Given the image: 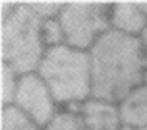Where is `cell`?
Here are the masks:
<instances>
[{
    "label": "cell",
    "mask_w": 147,
    "mask_h": 130,
    "mask_svg": "<svg viewBox=\"0 0 147 130\" xmlns=\"http://www.w3.org/2000/svg\"><path fill=\"white\" fill-rule=\"evenodd\" d=\"M92 97L119 103L147 80V54L137 37L110 28L89 50Z\"/></svg>",
    "instance_id": "cell-1"
},
{
    "label": "cell",
    "mask_w": 147,
    "mask_h": 130,
    "mask_svg": "<svg viewBox=\"0 0 147 130\" xmlns=\"http://www.w3.org/2000/svg\"><path fill=\"white\" fill-rule=\"evenodd\" d=\"M37 72L60 109H79L92 99V64L85 50L65 44L47 48Z\"/></svg>",
    "instance_id": "cell-2"
},
{
    "label": "cell",
    "mask_w": 147,
    "mask_h": 130,
    "mask_svg": "<svg viewBox=\"0 0 147 130\" xmlns=\"http://www.w3.org/2000/svg\"><path fill=\"white\" fill-rule=\"evenodd\" d=\"M42 22L30 2L15 3L5 19H0L2 64L18 75L37 72L47 52L42 37Z\"/></svg>",
    "instance_id": "cell-3"
},
{
    "label": "cell",
    "mask_w": 147,
    "mask_h": 130,
    "mask_svg": "<svg viewBox=\"0 0 147 130\" xmlns=\"http://www.w3.org/2000/svg\"><path fill=\"white\" fill-rule=\"evenodd\" d=\"M59 20L64 28L65 45L89 52L97 40L110 30V3H64Z\"/></svg>",
    "instance_id": "cell-4"
},
{
    "label": "cell",
    "mask_w": 147,
    "mask_h": 130,
    "mask_svg": "<svg viewBox=\"0 0 147 130\" xmlns=\"http://www.w3.org/2000/svg\"><path fill=\"white\" fill-rule=\"evenodd\" d=\"M13 105L40 127H45L60 109L38 72L20 75Z\"/></svg>",
    "instance_id": "cell-5"
},
{
    "label": "cell",
    "mask_w": 147,
    "mask_h": 130,
    "mask_svg": "<svg viewBox=\"0 0 147 130\" xmlns=\"http://www.w3.org/2000/svg\"><path fill=\"white\" fill-rule=\"evenodd\" d=\"M84 130H120L122 120L117 103L94 99L79 107Z\"/></svg>",
    "instance_id": "cell-6"
},
{
    "label": "cell",
    "mask_w": 147,
    "mask_h": 130,
    "mask_svg": "<svg viewBox=\"0 0 147 130\" xmlns=\"http://www.w3.org/2000/svg\"><path fill=\"white\" fill-rule=\"evenodd\" d=\"M147 25V15L140 3L119 2L110 3V28L122 32L125 35L139 37V34Z\"/></svg>",
    "instance_id": "cell-7"
},
{
    "label": "cell",
    "mask_w": 147,
    "mask_h": 130,
    "mask_svg": "<svg viewBox=\"0 0 147 130\" xmlns=\"http://www.w3.org/2000/svg\"><path fill=\"white\" fill-rule=\"evenodd\" d=\"M117 107L124 127H147V80L129 92L117 103Z\"/></svg>",
    "instance_id": "cell-8"
},
{
    "label": "cell",
    "mask_w": 147,
    "mask_h": 130,
    "mask_svg": "<svg viewBox=\"0 0 147 130\" xmlns=\"http://www.w3.org/2000/svg\"><path fill=\"white\" fill-rule=\"evenodd\" d=\"M0 130H42V127L22 110H18L15 105H9L2 107Z\"/></svg>",
    "instance_id": "cell-9"
},
{
    "label": "cell",
    "mask_w": 147,
    "mask_h": 130,
    "mask_svg": "<svg viewBox=\"0 0 147 130\" xmlns=\"http://www.w3.org/2000/svg\"><path fill=\"white\" fill-rule=\"evenodd\" d=\"M42 130H84L79 109H59L55 117Z\"/></svg>",
    "instance_id": "cell-10"
},
{
    "label": "cell",
    "mask_w": 147,
    "mask_h": 130,
    "mask_svg": "<svg viewBox=\"0 0 147 130\" xmlns=\"http://www.w3.org/2000/svg\"><path fill=\"white\" fill-rule=\"evenodd\" d=\"M18 78L20 75L10 68L9 65L2 64L0 67V97H2V107H9L13 105V99H15V92L18 87Z\"/></svg>",
    "instance_id": "cell-11"
},
{
    "label": "cell",
    "mask_w": 147,
    "mask_h": 130,
    "mask_svg": "<svg viewBox=\"0 0 147 130\" xmlns=\"http://www.w3.org/2000/svg\"><path fill=\"white\" fill-rule=\"evenodd\" d=\"M42 37H44V44L47 48L52 47H59L65 44V35H64V28L59 17L55 19H47L42 22Z\"/></svg>",
    "instance_id": "cell-12"
},
{
    "label": "cell",
    "mask_w": 147,
    "mask_h": 130,
    "mask_svg": "<svg viewBox=\"0 0 147 130\" xmlns=\"http://www.w3.org/2000/svg\"><path fill=\"white\" fill-rule=\"evenodd\" d=\"M30 5L42 20L59 17L64 7V3H59V2H30Z\"/></svg>",
    "instance_id": "cell-13"
},
{
    "label": "cell",
    "mask_w": 147,
    "mask_h": 130,
    "mask_svg": "<svg viewBox=\"0 0 147 130\" xmlns=\"http://www.w3.org/2000/svg\"><path fill=\"white\" fill-rule=\"evenodd\" d=\"M139 42H140V45H142V48H144V52L147 54V25H146V28L139 34Z\"/></svg>",
    "instance_id": "cell-14"
},
{
    "label": "cell",
    "mask_w": 147,
    "mask_h": 130,
    "mask_svg": "<svg viewBox=\"0 0 147 130\" xmlns=\"http://www.w3.org/2000/svg\"><path fill=\"white\" fill-rule=\"evenodd\" d=\"M120 130H147V127H144V129H134V127H122Z\"/></svg>",
    "instance_id": "cell-15"
}]
</instances>
